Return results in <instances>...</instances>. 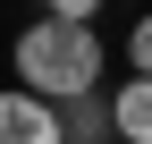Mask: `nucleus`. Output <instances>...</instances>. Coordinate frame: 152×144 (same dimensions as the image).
<instances>
[{
    "mask_svg": "<svg viewBox=\"0 0 152 144\" xmlns=\"http://www.w3.org/2000/svg\"><path fill=\"white\" fill-rule=\"evenodd\" d=\"M17 76H26L34 102H85L102 93V34L85 26V17H34L26 34H17Z\"/></svg>",
    "mask_w": 152,
    "mask_h": 144,
    "instance_id": "1",
    "label": "nucleus"
},
{
    "mask_svg": "<svg viewBox=\"0 0 152 144\" xmlns=\"http://www.w3.org/2000/svg\"><path fill=\"white\" fill-rule=\"evenodd\" d=\"M0 144H68V119L17 85V93H0Z\"/></svg>",
    "mask_w": 152,
    "mask_h": 144,
    "instance_id": "2",
    "label": "nucleus"
},
{
    "mask_svg": "<svg viewBox=\"0 0 152 144\" xmlns=\"http://www.w3.org/2000/svg\"><path fill=\"white\" fill-rule=\"evenodd\" d=\"M110 127H118V144H152V76H127L110 93Z\"/></svg>",
    "mask_w": 152,
    "mask_h": 144,
    "instance_id": "3",
    "label": "nucleus"
},
{
    "mask_svg": "<svg viewBox=\"0 0 152 144\" xmlns=\"http://www.w3.org/2000/svg\"><path fill=\"white\" fill-rule=\"evenodd\" d=\"M118 127H110V93H85L68 102V144H110Z\"/></svg>",
    "mask_w": 152,
    "mask_h": 144,
    "instance_id": "4",
    "label": "nucleus"
},
{
    "mask_svg": "<svg viewBox=\"0 0 152 144\" xmlns=\"http://www.w3.org/2000/svg\"><path fill=\"white\" fill-rule=\"evenodd\" d=\"M127 60H135V76H152V17H135V34H127Z\"/></svg>",
    "mask_w": 152,
    "mask_h": 144,
    "instance_id": "5",
    "label": "nucleus"
}]
</instances>
